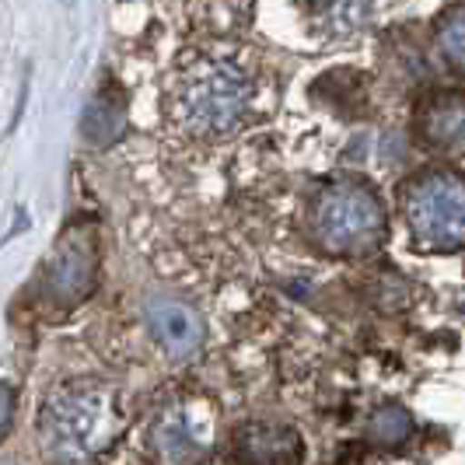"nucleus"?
<instances>
[{"label": "nucleus", "mask_w": 465, "mask_h": 465, "mask_svg": "<svg viewBox=\"0 0 465 465\" xmlns=\"http://www.w3.org/2000/svg\"><path fill=\"white\" fill-rule=\"evenodd\" d=\"M126 402L105 381L56 389L39 413V444L53 465H98L126 434Z\"/></svg>", "instance_id": "f257e3e1"}, {"label": "nucleus", "mask_w": 465, "mask_h": 465, "mask_svg": "<svg viewBox=\"0 0 465 465\" xmlns=\"http://www.w3.org/2000/svg\"><path fill=\"white\" fill-rule=\"evenodd\" d=\"M256 105V84L232 60H196L172 92V116L189 137L217 140L234 134Z\"/></svg>", "instance_id": "f03ea898"}, {"label": "nucleus", "mask_w": 465, "mask_h": 465, "mask_svg": "<svg viewBox=\"0 0 465 465\" xmlns=\"http://www.w3.org/2000/svg\"><path fill=\"white\" fill-rule=\"evenodd\" d=\"M312 234L329 256H368L385 242V207L368 183L336 179L312 203Z\"/></svg>", "instance_id": "7ed1b4c3"}, {"label": "nucleus", "mask_w": 465, "mask_h": 465, "mask_svg": "<svg viewBox=\"0 0 465 465\" xmlns=\"http://www.w3.org/2000/svg\"><path fill=\"white\" fill-rule=\"evenodd\" d=\"M402 217L420 249H465V179L451 168H427L402 189Z\"/></svg>", "instance_id": "20e7f679"}, {"label": "nucleus", "mask_w": 465, "mask_h": 465, "mask_svg": "<svg viewBox=\"0 0 465 465\" xmlns=\"http://www.w3.org/2000/svg\"><path fill=\"white\" fill-rule=\"evenodd\" d=\"M217 448V410L207 399H172L147 427V451L158 465H203Z\"/></svg>", "instance_id": "39448f33"}, {"label": "nucleus", "mask_w": 465, "mask_h": 465, "mask_svg": "<svg viewBox=\"0 0 465 465\" xmlns=\"http://www.w3.org/2000/svg\"><path fill=\"white\" fill-rule=\"evenodd\" d=\"M143 326L151 332L154 347L162 350V357L172 364L196 361L207 343V326L200 312L172 294H151L143 302Z\"/></svg>", "instance_id": "423d86ee"}, {"label": "nucleus", "mask_w": 465, "mask_h": 465, "mask_svg": "<svg viewBox=\"0 0 465 465\" xmlns=\"http://www.w3.org/2000/svg\"><path fill=\"white\" fill-rule=\"evenodd\" d=\"M94 273H98V256H94L92 234L70 232L56 252L46 262V277H43V291L53 304L60 308H74L81 304L94 287Z\"/></svg>", "instance_id": "0eeeda50"}, {"label": "nucleus", "mask_w": 465, "mask_h": 465, "mask_svg": "<svg viewBox=\"0 0 465 465\" xmlns=\"http://www.w3.org/2000/svg\"><path fill=\"white\" fill-rule=\"evenodd\" d=\"M242 465H302V438L291 427L252 423L238 434Z\"/></svg>", "instance_id": "6e6552de"}, {"label": "nucleus", "mask_w": 465, "mask_h": 465, "mask_svg": "<svg viewBox=\"0 0 465 465\" xmlns=\"http://www.w3.org/2000/svg\"><path fill=\"white\" fill-rule=\"evenodd\" d=\"M423 140L441 154H465V98L441 94L434 98L420 116Z\"/></svg>", "instance_id": "1a4fd4ad"}, {"label": "nucleus", "mask_w": 465, "mask_h": 465, "mask_svg": "<svg viewBox=\"0 0 465 465\" xmlns=\"http://www.w3.org/2000/svg\"><path fill=\"white\" fill-rule=\"evenodd\" d=\"M123 130H126V102H123V94L98 92L92 102H88L84 119H81L84 140L94 143V147H105V143H113V140L123 137Z\"/></svg>", "instance_id": "9d476101"}, {"label": "nucleus", "mask_w": 465, "mask_h": 465, "mask_svg": "<svg viewBox=\"0 0 465 465\" xmlns=\"http://www.w3.org/2000/svg\"><path fill=\"white\" fill-rule=\"evenodd\" d=\"M315 7L329 35H353L371 15V0H315Z\"/></svg>", "instance_id": "9b49d317"}, {"label": "nucleus", "mask_w": 465, "mask_h": 465, "mask_svg": "<svg viewBox=\"0 0 465 465\" xmlns=\"http://www.w3.org/2000/svg\"><path fill=\"white\" fill-rule=\"evenodd\" d=\"M438 46H441L448 67L465 77V7H455L451 15H444V22L438 25Z\"/></svg>", "instance_id": "f8f14e48"}, {"label": "nucleus", "mask_w": 465, "mask_h": 465, "mask_svg": "<svg viewBox=\"0 0 465 465\" xmlns=\"http://www.w3.org/2000/svg\"><path fill=\"white\" fill-rule=\"evenodd\" d=\"M410 430H413V420L406 417V410H399V406H389V410H381V413L371 420V438L378 444H385V448L406 441Z\"/></svg>", "instance_id": "ddd939ff"}, {"label": "nucleus", "mask_w": 465, "mask_h": 465, "mask_svg": "<svg viewBox=\"0 0 465 465\" xmlns=\"http://www.w3.org/2000/svg\"><path fill=\"white\" fill-rule=\"evenodd\" d=\"M11 420H15V389L7 381H0V441L11 430Z\"/></svg>", "instance_id": "4468645a"}, {"label": "nucleus", "mask_w": 465, "mask_h": 465, "mask_svg": "<svg viewBox=\"0 0 465 465\" xmlns=\"http://www.w3.org/2000/svg\"><path fill=\"white\" fill-rule=\"evenodd\" d=\"M0 465H15V462H0Z\"/></svg>", "instance_id": "2eb2a0df"}]
</instances>
